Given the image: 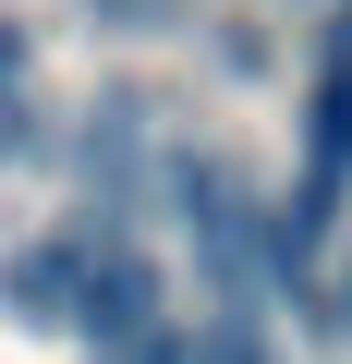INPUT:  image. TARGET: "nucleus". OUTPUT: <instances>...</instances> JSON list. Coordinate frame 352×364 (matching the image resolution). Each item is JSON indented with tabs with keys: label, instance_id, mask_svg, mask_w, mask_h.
Masks as SVG:
<instances>
[{
	"label": "nucleus",
	"instance_id": "obj_1",
	"mask_svg": "<svg viewBox=\"0 0 352 364\" xmlns=\"http://www.w3.org/2000/svg\"><path fill=\"white\" fill-rule=\"evenodd\" d=\"M158 316H170L158 255H146V243H122V231H97V243H85V279H73V340L134 352V340H158Z\"/></svg>",
	"mask_w": 352,
	"mask_h": 364
},
{
	"label": "nucleus",
	"instance_id": "obj_2",
	"mask_svg": "<svg viewBox=\"0 0 352 364\" xmlns=\"http://www.w3.org/2000/svg\"><path fill=\"white\" fill-rule=\"evenodd\" d=\"M170 195H183V231H195V255L219 267V291L243 304V291L267 279V207L243 195L219 158H183V170H170Z\"/></svg>",
	"mask_w": 352,
	"mask_h": 364
},
{
	"label": "nucleus",
	"instance_id": "obj_3",
	"mask_svg": "<svg viewBox=\"0 0 352 364\" xmlns=\"http://www.w3.org/2000/svg\"><path fill=\"white\" fill-rule=\"evenodd\" d=\"M73 279H85V243H13L0 255V316L37 328V340H61L73 328Z\"/></svg>",
	"mask_w": 352,
	"mask_h": 364
},
{
	"label": "nucleus",
	"instance_id": "obj_4",
	"mask_svg": "<svg viewBox=\"0 0 352 364\" xmlns=\"http://www.w3.org/2000/svg\"><path fill=\"white\" fill-rule=\"evenodd\" d=\"M304 182H352V61H328L316 73V122H304Z\"/></svg>",
	"mask_w": 352,
	"mask_h": 364
},
{
	"label": "nucleus",
	"instance_id": "obj_5",
	"mask_svg": "<svg viewBox=\"0 0 352 364\" xmlns=\"http://www.w3.org/2000/svg\"><path fill=\"white\" fill-rule=\"evenodd\" d=\"M170 364H279V352H267V328H255V316H219V328H195Z\"/></svg>",
	"mask_w": 352,
	"mask_h": 364
},
{
	"label": "nucleus",
	"instance_id": "obj_6",
	"mask_svg": "<svg viewBox=\"0 0 352 364\" xmlns=\"http://www.w3.org/2000/svg\"><path fill=\"white\" fill-rule=\"evenodd\" d=\"M0 158H25V25H0Z\"/></svg>",
	"mask_w": 352,
	"mask_h": 364
},
{
	"label": "nucleus",
	"instance_id": "obj_7",
	"mask_svg": "<svg viewBox=\"0 0 352 364\" xmlns=\"http://www.w3.org/2000/svg\"><path fill=\"white\" fill-rule=\"evenodd\" d=\"M328 316H340V328H352V279H340V291H328Z\"/></svg>",
	"mask_w": 352,
	"mask_h": 364
},
{
	"label": "nucleus",
	"instance_id": "obj_8",
	"mask_svg": "<svg viewBox=\"0 0 352 364\" xmlns=\"http://www.w3.org/2000/svg\"><path fill=\"white\" fill-rule=\"evenodd\" d=\"M340 61H352V0H340Z\"/></svg>",
	"mask_w": 352,
	"mask_h": 364
}]
</instances>
